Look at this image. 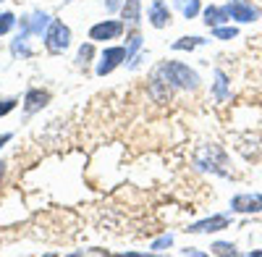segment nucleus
<instances>
[{
  "label": "nucleus",
  "instance_id": "29",
  "mask_svg": "<svg viewBox=\"0 0 262 257\" xmlns=\"http://www.w3.org/2000/svg\"><path fill=\"white\" fill-rule=\"evenodd\" d=\"M6 142H11V134H3V137H0V147H3Z\"/></svg>",
  "mask_w": 262,
  "mask_h": 257
},
{
  "label": "nucleus",
  "instance_id": "3",
  "mask_svg": "<svg viewBox=\"0 0 262 257\" xmlns=\"http://www.w3.org/2000/svg\"><path fill=\"white\" fill-rule=\"evenodd\" d=\"M69 45H71V29L66 27L63 21H55L53 18L48 32H45V48H48V53L60 55V53L69 50Z\"/></svg>",
  "mask_w": 262,
  "mask_h": 257
},
{
  "label": "nucleus",
  "instance_id": "28",
  "mask_svg": "<svg viewBox=\"0 0 262 257\" xmlns=\"http://www.w3.org/2000/svg\"><path fill=\"white\" fill-rule=\"evenodd\" d=\"M3 176H6V160H0V184H3Z\"/></svg>",
  "mask_w": 262,
  "mask_h": 257
},
{
  "label": "nucleus",
  "instance_id": "8",
  "mask_svg": "<svg viewBox=\"0 0 262 257\" xmlns=\"http://www.w3.org/2000/svg\"><path fill=\"white\" fill-rule=\"evenodd\" d=\"M231 226V216H226V212H217V216H210L205 221H196L191 223L186 231L189 233H215V231H223Z\"/></svg>",
  "mask_w": 262,
  "mask_h": 257
},
{
  "label": "nucleus",
  "instance_id": "9",
  "mask_svg": "<svg viewBox=\"0 0 262 257\" xmlns=\"http://www.w3.org/2000/svg\"><path fill=\"white\" fill-rule=\"evenodd\" d=\"M50 16L48 13H42V11H34V13H29L27 18H21V32L24 34H45L48 32V27H50Z\"/></svg>",
  "mask_w": 262,
  "mask_h": 257
},
{
  "label": "nucleus",
  "instance_id": "27",
  "mask_svg": "<svg viewBox=\"0 0 262 257\" xmlns=\"http://www.w3.org/2000/svg\"><path fill=\"white\" fill-rule=\"evenodd\" d=\"M184 254H194V257H202V252L200 249H194V247H186V249H181Z\"/></svg>",
  "mask_w": 262,
  "mask_h": 257
},
{
  "label": "nucleus",
  "instance_id": "5",
  "mask_svg": "<svg viewBox=\"0 0 262 257\" xmlns=\"http://www.w3.org/2000/svg\"><path fill=\"white\" fill-rule=\"evenodd\" d=\"M123 60H128V53H126V48H105L102 50V55H100V63H97V76H107L111 71H116Z\"/></svg>",
  "mask_w": 262,
  "mask_h": 257
},
{
  "label": "nucleus",
  "instance_id": "22",
  "mask_svg": "<svg viewBox=\"0 0 262 257\" xmlns=\"http://www.w3.org/2000/svg\"><path fill=\"white\" fill-rule=\"evenodd\" d=\"M95 55V48H92V42H86V45H81L79 48V55H76V60H79V66H84V63H90V58Z\"/></svg>",
  "mask_w": 262,
  "mask_h": 257
},
{
  "label": "nucleus",
  "instance_id": "17",
  "mask_svg": "<svg viewBox=\"0 0 262 257\" xmlns=\"http://www.w3.org/2000/svg\"><path fill=\"white\" fill-rule=\"evenodd\" d=\"M176 6L181 8L184 18H194L196 13L202 11V6H200V0H176Z\"/></svg>",
  "mask_w": 262,
  "mask_h": 257
},
{
  "label": "nucleus",
  "instance_id": "18",
  "mask_svg": "<svg viewBox=\"0 0 262 257\" xmlns=\"http://www.w3.org/2000/svg\"><path fill=\"white\" fill-rule=\"evenodd\" d=\"M207 39H202V37H181L179 42H173V50H194V48H200V45H205Z\"/></svg>",
  "mask_w": 262,
  "mask_h": 257
},
{
  "label": "nucleus",
  "instance_id": "14",
  "mask_svg": "<svg viewBox=\"0 0 262 257\" xmlns=\"http://www.w3.org/2000/svg\"><path fill=\"white\" fill-rule=\"evenodd\" d=\"M121 16H123L126 24L137 27V24H139V18H142V0H123Z\"/></svg>",
  "mask_w": 262,
  "mask_h": 257
},
{
  "label": "nucleus",
  "instance_id": "21",
  "mask_svg": "<svg viewBox=\"0 0 262 257\" xmlns=\"http://www.w3.org/2000/svg\"><path fill=\"white\" fill-rule=\"evenodd\" d=\"M236 34H238L236 27H215V29H212V37H215V39H233Z\"/></svg>",
  "mask_w": 262,
  "mask_h": 257
},
{
  "label": "nucleus",
  "instance_id": "7",
  "mask_svg": "<svg viewBox=\"0 0 262 257\" xmlns=\"http://www.w3.org/2000/svg\"><path fill=\"white\" fill-rule=\"evenodd\" d=\"M231 212H244V216H252V212H262V195L259 191H244V195H236L231 200Z\"/></svg>",
  "mask_w": 262,
  "mask_h": 257
},
{
  "label": "nucleus",
  "instance_id": "23",
  "mask_svg": "<svg viewBox=\"0 0 262 257\" xmlns=\"http://www.w3.org/2000/svg\"><path fill=\"white\" fill-rule=\"evenodd\" d=\"M139 48H142V37H139V34L134 32V34L128 37V42H126V53H128V60L134 58V53H137Z\"/></svg>",
  "mask_w": 262,
  "mask_h": 257
},
{
  "label": "nucleus",
  "instance_id": "24",
  "mask_svg": "<svg viewBox=\"0 0 262 257\" xmlns=\"http://www.w3.org/2000/svg\"><path fill=\"white\" fill-rule=\"evenodd\" d=\"M13 108H16V100L13 97H3V100H0V116H8Z\"/></svg>",
  "mask_w": 262,
  "mask_h": 257
},
{
  "label": "nucleus",
  "instance_id": "20",
  "mask_svg": "<svg viewBox=\"0 0 262 257\" xmlns=\"http://www.w3.org/2000/svg\"><path fill=\"white\" fill-rule=\"evenodd\" d=\"M210 252H212V254H238L236 244H228V242H215V244L210 247Z\"/></svg>",
  "mask_w": 262,
  "mask_h": 257
},
{
  "label": "nucleus",
  "instance_id": "13",
  "mask_svg": "<svg viewBox=\"0 0 262 257\" xmlns=\"http://www.w3.org/2000/svg\"><path fill=\"white\" fill-rule=\"evenodd\" d=\"M212 97H215L217 102H226V100L231 97V81H228L226 71H221V69L215 71V84H212Z\"/></svg>",
  "mask_w": 262,
  "mask_h": 257
},
{
  "label": "nucleus",
  "instance_id": "15",
  "mask_svg": "<svg viewBox=\"0 0 262 257\" xmlns=\"http://www.w3.org/2000/svg\"><path fill=\"white\" fill-rule=\"evenodd\" d=\"M170 92H173V90L168 87V84H165L158 74L149 76V97L155 100V102H165V100L170 97Z\"/></svg>",
  "mask_w": 262,
  "mask_h": 257
},
{
  "label": "nucleus",
  "instance_id": "10",
  "mask_svg": "<svg viewBox=\"0 0 262 257\" xmlns=\"http://www.w3.org/2000/svg\"><path fill=\"white\" fill-rule=\"evenodd\" d=\"M147 18H149V24L155 29H165L170 24V8L163 3V0H155V3L149 6V11H147Z\"/></svg>",
  "mask_w": 262,
  "mask_h": 257
},
{
  "label": "nucleus",
  "instance_id": "2",
  "mask_svg": "<svg viewBox=\"0 0 262 257\" xmlns=\"http://www.w3.org/2000/svg\"><path fill=\"white\" fill-rule=\"evenodd\" d=\"M194 165L205 170V174H215V176H231V168H228V155L221 144L207 142L194 153Z\"/></svg>",
  "mask_w": 262,
  "mask_h": 257
},
{
  "label": "nucleus",
  "instance_id": "30",
  "mask_svg": "<svg viewBox=\"0 0 262 257\" xmlns=\"http://www.w3.org/2000/svg\"><path fill=\"white\" fill-rule=\"evenodd\" d=\"M249 257H262V249H252V252H249Z\"/></svg>",
  "mask_w": 262,
  "mask_h": 257
},
{
  "label": "nucleus",
  "instance_id": "26",
  "mask_svg": "<svg viewBox=\"0 0 262 257\" xmlns=\"http://www.w3.org/2000/svg\"><path fill=\"white\" fill-rule=\"evenodd\" d=\"M121 6H123V0H105V8L107 11H118Z\"/></svg>",
  "mask_w": 262,
  "mask_h": 257
},
{
  "label": "nucleus",
  "instance_id": "4",
  "mask_svg": "<svg viewBox=\"0 0 262 257\" xmlns=\"http://www.w3.org/2000/svg\"><path fill=\"white\" fill-rule=\"evenodd\" d=\"M126 29V21H116V18H105L100 24H95L90 29V39L92 42H107V39H118Z\"/></svg>",
  "mask_w": 262,
  "mask_h": 257
},
{
  "label": "nucleus",
  "instance_id": "16",
  "mask_svg": "<svg viewBox=\"0 0 262 257\" xmlns=\"http://www.w3.org/2000/svg\"><path fill=\"white\" fill-rule=\"evenodd\" d=\"M11 53H13V55H32V48H29V34L21 32V34L11 42Z\"/></svg>",
  "mask_w": 262,
  "mask_h": 257
},
{
  "label": "nucleus",
  "instance_id": "6",
  "mask_svg": "<svg viewBox=\"0 0 262 257\" xmlns=\"http://www.w3.org/2000/svg\"><path fill=\"white\" fill-rule=\"evenodd\" d=\"M226 8H228L231 18L238 21V24H254V21L259 18V8L252 3V0H231Z\"/></svg>",
  "mask_w": 262,
  "mask_h": 257
},
{
  "label": "nucleus",
  "instance_id": "11",
  "mask_svg": "<svg viewBox=\"0 0 262 257\" xmlns=\"http://www.w3.org/2000/svg\"><path fill=\"white\" fill-rule=\"evenodd\" d=\"M48 102H50V92L48 90H27V95H24V111L32 116V113L45 108Z\"/></svg>",
  "mask_w": 262,
  "mask_h": 257
},
{
  "label": "nucleus",
  "instance_id": "25",
  "mask_svg": "<svg viewBox=\"0 0 262 257\" xmlns=\"http://www.w3.org/2000/svg\"><path fill=\"white\" fill-rule=\"evenodd\" d=\"M173 244V237L168 233V237H160L158 242H152V252H160V249H165V247H170Z\"/></svg>",
  "mask_w": 262,
  "mask_h": 257
},
{
  "label": "nucleus",
  "instance_id": "12",
  "mask_svg": "<svg viewBox=\"0 0 262 257\" xmlns=\"http://www.w3.org/2000/svg\"><path fill=\"white\" fill-rule=\"evenodd\" d=\"M202 21L210 27V29H215V27H223L226 21H231V13H228V8L226 6H207L205 11H202Z\"/></svg>",
  "mask_w": 262,
  "mask_h": 257
},
{
  "label": "nucleus",
  "instance_id": "1",
  "mask_svg": "<svg viewBox=\"0 0 262 257\" xmlns=\"http://www.w3.org/2000/svg\"><path fill=\"white\" fill-rule=\"evenodd\" d=\"M155 74L168 84L170 90H196L200 87V74L189 69L181 60H163L155 69Z\"/></svg>",
  "mask_w": 262,
  "mask_h": 257
},
{
  "label": "nucleus",
  "instance_id": "19",
  "mask_svg": "<svg viewBox=\"0 0 262 257\" xmlns=\"http://www.w3.org/2000/svg\"><path fill=\"white\" fill-rule=\"evenodd\" d=\"M13 27H16V16L11 11H3L0 13V34H8Z\"/></svg>",
  "mask_w": 262,
  "mask_h": 257
}]
</instances>
